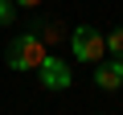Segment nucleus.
<instances>
[{
    "label": "nucleus",
    "mask_w": 123,
    "mask_h": 115,
    "mask_svg": "<svg viewBox=\"0 0 123 115\" xmlns=\"http://www.w3.org/2000/svg\"><path fill=\"white\" fill-rule=\"evenodd\" d=\"M12 4H25V8H37L41 0H12Z\"/></svg>",
    "instance_id": "obj_7"
},
{
    "label": "nucleus",
    "mask_w": 123,
    "mask_h": 115,
    "mask_svg": "<svg viewBox=\"0 0 123 115\" xmlns=\"http://www.w3.org/2000/svg\"><path fill=\"white\" fill-rule=\"evenodd\" d=\"M107 53H111V58H123V25L107 33Z\"/></svg>",
    "instance_id": "obj_5"
},
{
    "label": "nucleus",
    "mask_w": 123,
    "mask_h": 115,
    "mask_svg": "<svg viewBox=\"0 0 123 115\" xmlns=\"http://www.w3.org/2000/svg\"><path fill=\"white\" fill-rule=\"evenodd\" d=\"M37 78H41V86H45V90H66V86L74 82V74L66 70V62H62V58H53V53H45V58H41Z\"/></svg>",
    "instance_id": "obj_3"
},
{
    "label": "nucleus",
    "mask_w": 123,
    "mask_h": 115,
    "mask_svg": "<svg viewBox=\"0 0 123 115\" xmlns=\"http://www.w3.org/2000/svg\"><path fill=\"white\" fill-rule=\"evenodd\" d=\"M17 17V8H12V0H0V25H8Z\"/></svg>",
    "instance_id": "obj_6"
},
{
    "label": "nucleus",
    "mask_w": 123,
    "mask_h": 115,
    "mask_svg": "<svg viewBox=\"0 0 123 115\" xmlns=\"http://www.w3.org/2000/svg\"><path fill=\"white\" fill-rule=\"evenodd\" d=\"M98 70H94V86L98 90H119L123 86V58H103V62H94Z\"/></svg>",
    "instance_id": "obj_4"
},
{
    "label": "nucleus",
    "mask_w": 123,
    "mask_h": 115,
    "mask_svg": "<svg viewBox=\"0 0 123 115\" xmlns=\"http://www.w3.org/2000/svg\"><path fill=\"white\" fill-rule=\"evenodd\" d=\"M70 45H74V58L78 62H103V53H107V37L90 25H78L70 33Z\"/></svg>",
    "instance_id": "obj_2"
},
{
    "label": "nucleus",
    "mask_w": 123,
    "mask_h": 115,
    "mask_svg": "<svg viewBox=\"0 0 123 115\" xmlns=\"http://www.w3.org/2000/svg\"><path fill=\"white\" fill-rule=\"evenodd\" d=\"M41 58H45V41L37 33H25V37H12L8 49H4V62L12 70H37L41 66Z\"/></svg>",
    "instance_id": "obj_1"
}]
</instances>
